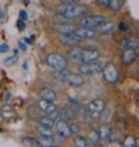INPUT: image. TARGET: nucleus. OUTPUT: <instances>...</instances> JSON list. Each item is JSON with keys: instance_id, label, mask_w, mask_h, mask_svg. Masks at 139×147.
I'll list each match as a JSON object with an SVG mask.
<instances>
[{"instance_id": "1", "label": "nucleus", "mask_w": 139, "mask_h": 147, "mask_svg": "<svg viewBox=\"0 0 139 147\" xmlns=\"http://www.w3.org/2000/svg\"><path fill=\"white\" fill-rule=\"evenodd\" d=\"M53 77L56 79H58L61 82H65L68 86H72V87H80L84 85L85 80L82 78V76L77 74V73L73 72H70L64 69H56V72L53 73Z\"/></svg>"}, {"instance_id": "2", "label": "nucleus", "mask_w": 139, "mask_h": 147, "mask_svg": "<svg viewBox=\"0 0 139 147\" xmlns=\"http://www.w3.org/2000/svg\"><path fill=\"white\" fill-rule=\"evenodd\" d=\"M58 13L66 19H74L84 16L87 13V11L85 7H79L76 5H65V7L58 9Z\"/></svg>"}, {"instance_id": "3", "label": "nucleus", "mask_w": 139, "mask_h": 147, "mask_svg": "<svg viewBox=\"0 0 139 147\" xmlns=\"http://www.w3.org/2000/svg\"><path fill=\"white\" fill-rule=\"evenodd\" d=\"M104 22H107L106 16H103V15H90V16H86V18L81 19L80 24L84 28H87V29H95Z\"/></svg>"}, {"instance_id": "4", "label": "nucleus", "mask_w": 139, "mask_h": 147, "mask_svg": "<svg viewBox=\"0 0 139 147\" xmlns=\"http://www.w3.org/2000/svg\"><path fill=\"white\" fill-rule=\"evenodd\" d=\"M47 64L55 69H64L67 66V60L59 53H50L47 57Z\"/></svg>"}, {"instance_id": "5", "label": "nucleus", "mask_w": 139, "mask_h": 147, "mask_svg": "<svg viewBox=\"0 0 139 147\" xmlns=\"http://www.w3.org/2000/svg\"><path fill=\"white\" fill-rule=\"evenodd\" d=\"M103 78L109 84H116L118 80V69L113 63H108L106 67L102 68Z\"/></svg>"}, {"instance_id": "6", "label": "nucleus", "mask_w": 139, "mask_h": 147, "mask_svg": "<svg viewBox=\"0 0 139 147\" xmlns=\"http://www.w3.org/2000/svg\"><path fill=\"white\" fill-rule=\"evenodd\" d=\"M79 72L84 76H94V74H97V73L102 72V65L94 63V61L84 63L82 65H80Z\"/></svg>"}, {"instance_id": "7", "label": "nucleus", "mask_w": 139, "mask_h": 147, "mask_svg": "<svg viewBox=\"0 0 139 147\" xmlns=\"http://www.w3.org/2000/svg\"><path fill=\"white\" fill-rule=\"evenodd\" d=\"M100 57V52L95 49H80L79 51V61L90 63L95 61Z\"/></svg>"}, {"instance_id": "8", "label": "nucleus", "mask_w": 139, "mask_h": 147, "mask_svg": "<svg viewBox=\"0 0 139 147\" xmlns=\"http://www.w3.org/2000/svg\"><path fill=\"white\" fill-rule=\"evenodd\" d=\"M58 40L61 44L68 47H77L81 43V38L74 34H61Z\"/></svg>"}, {"instance_id": "9", "label": "nucleus", "mask_w": 139, "mask_h": 147, "mask_svg": "<svg viewBox=\"0 0 139 147\" xmlns=\"http://www.w3.org/2000/svg\"><path fill=\"white\" fill-rule=\"evenodd\" d=\"M0 116L5 121H13L18 117L16 110L11 104H4L0 108Z\"/></svg>"}, {"instance_id": "10", "label": "nucleus", "mask_w": 139, "mask_h": 147, "mask_svg": "<svg viewBox=\"0 0 139 147\" xmlns=\"http://www.w3.org/2000/svg\"><path fill=\"white\" fill-rule=\"evenodd\" d=\"M104 110V101L101 98L94 100L88 104V111L90 115H100Z\"/></svg>"}, {"instance_id": "11", "label": "nucleus", "mask_w": 139, "mask_h": 147, "mask_svg": "<svg viewBox=\"0 0 139 147\" xmlns=\"http://www.w3.org/2000/svg\"><path fill=\"white\" fill-rule=\"evenodd\" d=\"M61 118L64 121H73L77 118V113H76V110L73 108H71L70 105H64L61 107L60 109V111H59Z\"/></svg>"}, {"instance_id": "12", "label": "nucleus", "mask_w": 139, "mask_h": 147, "mask_svg": "<svg viewBox=\"0 0 139 147\" xmlns=\"http://www.w3.org/2000/svg\"><path fill=\"white\" fill-rule=\"evenodd\" d=\"M56 127H57V134H59L60 137H63L64 139H67L68 137H71V132H70V127L68 124L64 121L60 119L56 123Z\"/></svg>"}, {"instance_id": "13", "label": "nucleus", "mask_w": 139, "mask_h": 147, "mask_svg": "<svg viewBox=\"0 0 139 147\" xmlns=\"http://www.w3.org/2000/svg\"><path fill=\"white\" fill-rule=\"evenodd\" d=\"M97 133H99V137H100V140L102 141H108L113 134V129L109 124H104L102 126H100L97 130Z\"/></svg>"}, {"instance_id": "14", "label": "nucleus", "mask_w": 139, "mask_h": 147, "mask_svg": "<svg viewBox=\"0 0 139 147\" xmlns=\"http://www.w3.org/2000/svg\"><path fill=\"white\" fill-rule=\"evenodd\" d=\"M137 58V52L134 49H125L123 55H122V61L125 65L132 64Z\"/></svg>"}, {"instance_id": "15", "label": "nucleus", "mask_w": 139, "mask_h": 147, "mask_svg": "<svg viewBox=\"0 0 139 147\" xmlns=\"http://www.w3.org/2000/svg\"><path fill=\"white\" fill-rule=\"evenodd\" d=\"M53 28L60 34H73L77 29L76 26L70 23H58V24H55Z\"/></svg>"}, {"instance_id": "16", "label": "nucleus", "mask_w": 139, "mask_h": 147, "mask_svg": "<svg viewBox=\"0 0 139 147\" xmlns=\"http://www.w3.org/2000/svg\"><path fill=\"white\" fill-rule=\"evenodd\" d=\"M73 34L77 35V36H79L80 38L90 40V38H94L95 37V31L93 29H87V28H84V29H78L77 28Z\"/></svg>"}, {"instance_id": "17", "label": "nucleus", "mask_w": 139, "mask_h": 147, "mask_svg": "<svg viewBox=\"0 0 139 147\" xmlns=\"http://www.w3.org/2000/svg\"><path fill=\"white\" fill-rule=\"evenodd\" d=\"M44 111H45V116L49 117V118H52V119H56L59 116L58 107L55 105V104H52V102L47 105V108L44 109Z\"/></svg>"}, {"instance_id": "18", "label": "nucleus", "mask_w": 139, "mask_h": 147, "mask_svg": "<svg viewBox=\"0 0 139 147\" xmlns=\"http://www.w3.org/2000/svg\"><path fill=\"white\" fill-rule=\"evenodd\" d=\"M40 96L42 100H45L48 102H53L56 100V93L50 88H42L40 90Z\"/></svg>"}, {"instance_id": "19", "label": "nucleus", "mask_w": 139, "mask_h": 147, "mask_svg": "<svg viewBox=\"0 0 139 147\" xmlns=\"http://www.w3.org/2000/svg\"><path fill=\"white\" fill-rule=\"evenodd\" d=\"M87 140V145H92V146H96L99 142H100V137H99V133L96 130H92L89 133H88V137L86 138Z\"/></svg>"}, {"instance_id": "20", "label": "nucleus", "mask_w": 139, "mask_h": 147, "mask_svg": "<svg viewBox=\"0 0 139 147\" xmlns=\"http://www.w3.org/2000/svg\"><path fill=\"white\" fill-rule=\"evenodd\" d=\"M22 144L28 147H41V142L38 139L34 137H23L22 138Z\"/></svg>"}, {"instance_id": "21", "label": "nucleus", "mask_w": 139, "mask_h": 147, "mask_svg": "<svg viewBox=\"0 0 139 147\" xmlns=\"http://www.w3.org/2000/svg\"><path fill=\"white\" fill-rule=\"evenodd\" d=\"M122 146L124 147H137L138 146V141H137V137L136 136H132V134H129L124 138L123 142H122Z\"/></svg>"}, {"instance_id": "22", "label": "nucleus", "mask_w": 139, "mask_h": 147, "mask_svg": "<svg viewBox=\"0 0 139 147\" xmlns=\"http://www.w3.org/2000/svg\"><path fill=\"white\" fill-rule=\"evenodd\" d=\"M114 28H115L114 23H111V22H104V23H102L101 26L97 27V31L101 32V34H109V32H111L114 30Z\"/></svg>"}, {"instance_id": "23", "label": "nucleus", "mask_w": 139, "mask_h": 147, "mask_svg": "<svg viewBox=\"0 0 139 147\" xmlns=\"http://www.w3.org/2000/svg\"><path fill=\"white\" fill-rule=\"evenodd\" d=\"M122 45L126 49H136L138 47V41L134 38H123Z\"/></svg>"}, {"instance_id": "24", "label": "nucleus", "mask_w": 139, "mask_h": 147, "mask_svg": "<svg viewBox=\"0 0 139 147\" xmlns=\"http://www.w3.org/2000/svg\"><path fill=\"white\" fill-rule=\"evenodd\" d=\"M38 122H40V124H41L42 126H45V127H49V129H52L53 125H55V119L49 118V117H47V116H44V117L41 116V117L38 118Z\"/></svg>"}, {"instance_id": "25", "label": "nucleus", "mask_w": 139, "mask_h": 147, "mask_svg": "<svg viewBox=\"0 0 139 147\" xmlns=\"http://www.w3.org/2000/svg\"><path fill=\"white\" fill-rule=\"evenodd\" d=\"M37 132H38L41 136H43V137H53V133H52L51 129L45 127V126H42L41 124L37 126Z\"/></svg>"}, {"instance_id": "26", "label": "nucleus", "mask_w": 139, "mask_h": 147, "mask_svg": "<svg viewBox=\"0 0 139 147\" xmlns=\"http://www.w3.org/2000/svg\"><path fill=\"white\" fill-rule=\"evenodd\" d=\"M124 1L125 0H110V3H109V6L113 11H118L122 8V6L124 5Z\"/></svg>"}, {"instance_id": "27", "label": "nucleus", "mask_w": 139, "mask_h": 147, "mask_svg": "<svg viewBox=\"0 0 139 147\" xmlns=\"http://www.w3.org/2000/svg\"><path fill=\"white\" fill-rule=\"evenodd\" d=\"M40 142H41V146H47V147L56 146V144H55L52 137H43V136H41Z\"/></svg>"}, {"instance_id": "28", "label": "nucleus", "mask_w": 139, "mask_h": 147, "mask_svg": "<svg viewBox=\"0 0 139 147\" xmlns=\"http://www.w3.org/2000/svg\"><path fill=\"white\" fill-rule=\"evenodd\" d=\"M79 51H80L79 48H73L72 50L68 51V57L74 61H79Z\"/></svg>"}, {"instance_id": "29", "label": "nucleus", "mask_w": 139, "mask_h": 147, "mask_svg": "<svg viewBox=\"0 0 139 147\" xmlns=\"http://www.w3.org/2000/svg\"><path fill=\"white\" fill-rule=\"evenodd\" d=\"M74 145H76L77 147H86V146H87V140H86L85 137L79 136V137H77V138L74 139Z\"/></svg>"}, {"instance_id": "30", "label": "nucleus", "mask_w": 139, "mask_h": 147, "mask_svg": "<svg viewBox=\"0 0 139 147\" xmlns=\"http://www.w3.org/2000/svg\"><path fill=\"white\" fill-rule=\"evenodd\" d=\"M18 59H19V57L15 55V56H11V57H7L6 59H5V65H7V66H12V65H14L16 61H18Z\"/></svg>"}, {"instance_id": "31", "label": "nucleus", "mask_w": 139, "mask_h": 147, "mask_svg": "<svg viewBox=\"0 0 139 147\" xmlns=\"http://www.w3.org/2000/svg\"><path fill=\"white\" fill-rule=\"evenodd\" d=\"M70 127V132H71V134H77L80 132V126L79 124H76V123H71L68 125Z\"/></svg>"}, {"instance_id": "32", "label": "nucleus", "mask_w": 139, "mask_h": 147, "mask_svg": "<svg viewBox=\"0 0 139 147\" xmlns=\"http://www.w3.org/2000/svg\"><path fill=\"white\" fill-rule=\"evenodd\" d=\"M59 1L64 5H77L81 1V0H59Z\"/></svg>"}, {"instance_id": "33", "label": "nucleus", "mask_w": 139, "mask_h": 147, "mask_svg": "<svg viewBox=\"0 0 139 147\" xmlns=\"http://www.w3.org/2000/svg\"><path fill=\"white\" fill-rule=\"evenodd\" d=\"M110 0H96V4L100 5L101 7H108Z\"/></svg>"}, {"instance_id": "34", "label": "nucleus", "mask_w": 139, "mask_h": 147, "mask_svg": "<svg viewBox=\"0 0 139 147\" xmlns=\"http://www.w3.org/2000/svg\"><path fill=\"white\" fill-rule=\"evenodd\" d=\"M24 22H23V20H19L18 21V29L20 30V31H22L23 29H24Z\"/></svg>"}, {"instance_id": "35", "label": "nucleus", "mask_w": 139, "mask_h": 147, "mask_svg": "<svg viewBox=\"0 0 139 147\" xmlns=\"http://www.w3.org/2000/svg\"><path fill=\"white\" fill-rule=\"evenodd\" d=\"M9 50L8 44H1L0 45V52H7Z\"/></svg>"}, {"instance_id": "36", "label": "nucleus", "mask_w": 139, "mask_h": 147, "mask_svg": "<svg viewBox=\"0 0 139 147\" xmlns=\"http://www.w3.org/2000/svg\"><path fill=\"white\" fill-rule=\"evenodd\" d=\"M118 28H119V30H121V31H125L128 27H126V24H125L124 22H121V23H119V26H118Z\"/></svg>"}, {"instance_id": "37", "label": "nucleus", "mask_w": 139, "mask_h": 147, "mask_svg": "<svg viewBox=\"0 0 139 147\" xmlns=\"http://www.w3.org/2000/svg\"><path fill=\"white\" fill-rule=\"evenodd\" d=\"M20 16H21L23 20H27V19H28V14L26 13V11H20Z\"/></svg>"}, {"instance_id": "38", "label": "nucleus", "mask_w": 139, "mask_h": 147, "mask_svg": "<svg viewBox=\"0 0 139 147\" xmlns=\"http://www.w3.org/2000/svg\"><path fill=\"white\" fill-rule=\"evenodd\" d=\"M19 47H20V49H21L22 51H26V50H27V47H26V44H23L22 42H19Z\"/></svg>"}, {"instance_id": "39", "label": "nucleus", "mask_w": 139, "mask_h": 147, "mask_svg": "<svg viewBox=\"0 0 139 147\" xmlns=\"http://www.w3.org/2000/svg\"><path fill=\"white\" fill-rule=\"evenodd\" d=\"M24 40H26V42H27V43H31V42H30V40H29V37H26Z\"/></svg>"}]
</instances>
